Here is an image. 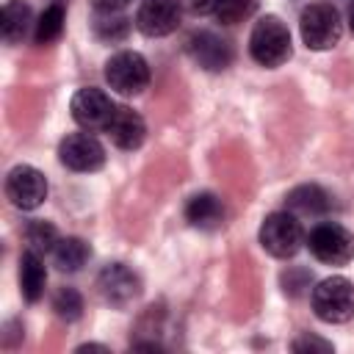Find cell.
<instances>
[{"label":"cell","instance_id":"15","mask_svg":"<svg viewBox=\"0 0 354 354\" xmlns=\"http://www.w3.org/2000/svg\"><path fill=\"white\" fill-rule=\"evenodd\" d=\"M185 218L191 227H199V230H213L224 221V205L216 194H196L188 199L185 205Z\"/></svg>","mask_w":354,"mask_h":354},{"label":"cell","instance_id":"26","mask_svg":"<svg viewBox=\"0 0 354 354\" xmlns=\"http://www.w3.org/2000/svg\"><path fill=\"white\" fill-rule=\"evenodd\" d=\"M191 8L196 14H205V17H213V8H216V0H191Z\"/></svg>","mask_w":354,"mask_h":354},{"label":"cell","instance_id":"24","mask_svg":"<svg viewBox=\"0 0 354 354\" xmlns=\"http://www.w3.org/2000/svg\"><path fill=\"white\" fill-rule=\"evenodd\" d=\"M293 351H332V343L307 335V337H299V340L293 343Z\"/></svg>","mask_w":354,"mask_h":354},{"label":"cell","instance_id":"13","mask_svg":"<svg viewBox=\"0 0 354 354\" xmlns=\"http://www.w3.org/2000/svg\"><path fill=\"white\" fill-rule=\"evenodd\" d=\"M105 133L111 136V141L119 147V149H138L144 144V136H147V124L144 119L127 108V105H116Z\"/></svg>","mask_w":354,"mask_h":354},{"label":"cell","instance_id":"22","mask_svg":"<svg viewBox=\"0 0 354 354\" xmlns=\"http://www.w3.org/2000/svg\"><path fill=\"white\" fill-rule=\"evenodd\" d=\"M53 310L61 321H77L83 315V299L75 288H61L53 296Z\"/></svg>","mask_w":354,"mask_h":354},{"label":"cell","instance_id":"23","mask_svg":"<svg viewBox=\"0 0 354 354\" xmlns=\"http://www.w3.org/2000/svg\"><path fill=\"white\" fill-rule=\"evenodd\" d=\"M252 8H254V0H216L213 17H216L221 25H235V22H241L243 17H249Z\"/></svg>","mask_w":354,"mask_h":354},{"label":"cell","instance_id":"1","mask_svg":"<svg viewBox=\"0 0 354 354\" xmlns=\"http://www.w3.org/2000/svg\"><path fill=\"white\" fill-rule=\"evenodd\" d=\"M249 53L252 58L260 64V66H282L288 58H290V33H288V25L274 17V14H266L254 22L252 33H249Z\"/></svg>","mask_w":354,"mask_h":354},{"label":"cell","instance_id":"12","mask_svg":"<svg viewBox=\"0 0 354 354\" xmlns=\"http://www.w3.org/2000/svg\"><path fill=\"white\" fill-rule=\"evenodd\" d=\"M188 55L194 58V64H199L207 72H221L232 64V47L227 39H221L213 30H196L188 36L185 41Z\"/></svg>","mask_w":354,"mask_h":354},{"label":"cell","instance_id":"3","mask_svg":"<svg viewBox=\"0 0 354 354\" xmlns=\"http://www.w3.org/2000/svg\"><path fill=\"white\" fill-rule=\"evenodd\" d=\"M304 243L301 221L290 210H277L260 224V246L274 257H293Z\"/></svg>","mask_w":354,"mask_h":354},{"label":"cell","instance_id":"7","mask_svg":"<svg viewBox=\"0 0 354 354\" xmlns=\"http://www.w3.org/2000/svg\"><path fill=\"white\" fill-rule=\"evenodd\" d=\"M6 196L19 210H36L47 199V180L39 169L19 163L6 177Z\"/></svg>","mask_w":354,"mask_h":354},{"label":"cell","instance_id":"25","mask_svg":"<svg viewBox=\"0 0 354 354\" xmlns=\"http://www.w3.org/2000/svg\"><path fill=\"white\" fill-rule=\"evenodd\" d=\"M130 0H91L94 11H122Z\"/></svg>","mask_w":354,"mask_h":354},{"label":"cell","instance_id":"17","mask_svg":"<svg viewBox=\"0 0 354 354\" xmlns=\"http://www.w3.org/2000/svg\"><path fill=\"white\" fill-rule=\"evenodd\" d=\"M30 6L22 3V0H8L3 6V19H0V33H3V41L6 44H17L25 39L28 28H30Z\"/></svg>","mask_w":354,"mask_h":354},{"label":"cell","instance_id":"18","mask_svg":"<svg viewBox=\"0 0 354 354\" xmlns=\"http://www.w3.org/2000/svg\"><path fill=\"white\" fill-rule=\"evenodd\" d=\"M88 257H91V246L83 238H75V235L61 238L53 249V260L61 271H80Z\"/></svg>","mask_w":354,"mask_h":354},{"label":"cell","instance_id":"8","mask_svg":"<svg viewBox=\"0 0 354 354\" xmlns=\"http://www.w3.org/2000/svg\"><path fill=\"white\" fill-rule=\"evenodd\" d=\"M69 111H72V119L86 127V130H105L116 105L111 102V97L102 91V88H94V86H86L80 91H75L72 102H69Z\"/></svg>","mask_w":354,"mask_h":354},{"label":"cell","instance_id":"21","mask_svg":"<svg viewBox=\"0 0 354 354\" xmlns=\"http://www.w3.org/2000/svg\"><path fill=\"white\" fill-rule=\"evenodd\" d=\"M25 241H28V249L44 254V252H53L61 238H58V230L50 221H30L25 227Z\"/></svg>","mask_w":354,"mask_h":354},{"label":"cell","instance_id":"14","mask_svg":"<svg viewBox=\"0 0 354 354\" xmlns=\"http://www.w3.org/2000/svg\"><path fill=\"white\" fill-rule=\"evenodd\" d=\"M285 205L296 216H324L332 207V196L321 185H299L285 196Z\"/></svg>","mask_w":354,"mask_h":354},{"label":"cell","instance_id":"20","mask_svg":"<svg viewBox=\"0 0 354 354\" xmlns=\"http://www.w3.org/2000/svg\"><path fill=\"white\" fill-rule=\"evenodd\" d=\"M130 30V19L122 17L119 11H97L94 14V33L102 41H119Z\"/></svg>","mask_w":354,"mask_h":354},{"label":"cell","instance_id":"19","mask_svg":"<svg viewBox=\"0 0 354 354\" xmlns=\"http://www.w3.org/2000/svg\"><path fill=\"white\" fill-rule=\"evenodd\" d=\"M64 19H66V14H64V6H61V3L47 6V8L39 14V19L33 22V39H36V44H50V41H55V39L61 36V30H64Z\"/></svg>","mask_w":354,"mask_h":354},{"label":"cell","instance_id":"9","mask_svg":"<svg viewBox=\"0 0 354 354\" xmlns=\"http://www.w3.org/2000/svg\"><path fill=\"white\" fill-rule=\"evenodd\" d=\"M180 17H183L180 0H141L136 11V28L149 39H160L177 30Z\"/></svg>","mask_w":354,"mask_h":354},{"label":"cell","instance_id":"2","mask_svg":"<svg viewBox=\"0 0 354 354\" xmlns=\"http://www.w3.org/2000/svg\"><path fill=\"white\" fill-rule=\"evenodd\" d=\"M301 41L310 50H332L340 41V11L332 3H310L299 17Z\"/></svg>","mask_w":354,"mask_h":354},{"label":"cell","instance_id":"5","mask_svg":"<svg viewBox=\"0 0 354 354\" xmlns=\"http://www.w3.org/2000/svg\"><path fill=\"white\" fill-rule=\"evenodd\" d=\"M313 310L326 324H346L354 315V285L346 277H326L313 288Z\"/></svg>","mask_w":354,"mask_h":354},{"label":"cell","instance_id":"28","mask_svg":"<svg viewBox=\"0 0 354 354\" xmlns=\"http://www.w3.org/2000/svg\"><path fill=\"white\" fill-rule=\"evenodd\" d=\"M348 25H351V30H354V0H351V6H348Z\"/></svg>","mask_w":354,"mask_h":354},{"label":"cell","instance_id":"10","mask_svg":"<svg viewBox=\"0 0 354 354\" xmlns=\"http://www.w3.org/2000/svg\"><path fill=\"white\" fill-rule=\"evenodd\" d=\"M58 158L72 171H97L105 163V147L91 133H72L58 144Z\"/></svg>","mask_w":354,"mask_h":354},{"label":"cell","instance_id":"4","mask_svg":"<svg viewBox=\"0 0 354 354\" xmlns=\"http://www.w3.org/2000/svg\"><path fill=\"white\" fill-rule=\"evenodd\" d=\"M310 254L326 266H346L354 257V232L337 221H321L307 235Z\"/></svg>","mask_w":354,"mask_h":354},{"label":"cell","instance_id":"27","mask_svg":"<svg viewBox=\"0 0 354 354\" xmlns=\"http://www.w3.org/2000/svg\"><path fill=\"white\" fill-rule=\"evenodd\" d=\"M77 351H108L105 346H97V343H86V346H80Z\"/></svg>","mask_w":354,"mask_h":354},{"label":"cell","instance_id":"11","mask_svg":"<svg viewBox=\"0 0 354 354\" xmlns=\"http://www.w3.org/2000/svg\"><path fill=\"white\" fill-rule=\"evenodd\" d=\"M97 288L102 293V299L113 307H124L130 304L138 293H141V279L133 268H127L124 263H111L100 271L97 277Z\"/></svg>","mask_w":354,"mask_h":354},{"label":"cell","instance_id":"16","mask_svg":"<svg viewBox=\"0 0 354 354\" xmlns=\"http://www.w3.org/2000/svg\"><path fill=\"white\" fill-rule=\"evenodd\" d=\"M44 282H47V268L39 252L28 249L19 257V290L28 301H39L44 293Z\"/></svg>","mask_w":354,"mask_h":354},{"label":"cell","instance_id":"6","mask_svg":"<svg viewBox=\"0 0 354 354\" xmlns=\"http://www.w3.org/2000/svg\"><path fill=\"white\" fill-rule=\"evenodd\" d=\"M105 80L119 94H141L149 86V64L136 50L113 53L105 64Z\"/></svg>","mask_w":354,"mask_h":354}]
</instances>
